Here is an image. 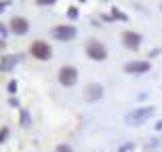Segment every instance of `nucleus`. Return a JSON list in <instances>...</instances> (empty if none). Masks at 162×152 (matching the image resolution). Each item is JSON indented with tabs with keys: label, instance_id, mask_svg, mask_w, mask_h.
I'll use <instances>...</instances> for the list:
<instances>
[{
	"label": "nucleus",
	"instance_id": "f257e3e1",
	"mask_svg": "<svg viewBox=\"0 0 162 152\" xmlns=\"http://www.w3.org/2000/svg\"><path fill=\"white\" fill-rule=\"evenodd\" d=\"M86 55L93 59V61H103L107 57V49L99 42V40H88L86 42Z\"/></svg>",
	"mask_w": 162,
	"mask_h": 152
},
{
	"label": "nucleus",
	"instance_id": "f03ea898",
	"mask_svg": "<svg viewBox=\"0 0 162 152\" xmlns=\"http://www.w3.org/2000/svg\"><path fill=\"white\" fill-rule=\"evenodd\" d=\"M57 78H59V83H61L63 87H74L76 80H78V72H76L74 66H63V68L59 70Z\"/></svg>",
	"mask_w": 162,
	"mask_h": 152
},
{
	"label": "nucleus",
	"instance_id": "7ed1b4c3",
	"mask_svg": "<svg viewBox=\"0 0 162 152\" xmlns=\"http://www.w3.org/2000/svg\"><path fill=\"white\" fill-rule=\"evenodd\" d=\"M32 55L36 57V59H40V61H46V59H51V55H53V51H51V45H46L44 40H34L32 42Z\"/></svg>",
	"mask_w": 162,
	"mask_h": 152
},
{
	"label": "nucleus",
	"instance_id": "20e7f679",
	"mask_svg": "<svg viewBox=\"0 0 162 152\" xmlns=\"http://www.w3.org/2000/svg\"><path fill=\"white\" fill-rule=\"evenodd\" d=\"M51 34L57 40H72L76 36V28H72V25H55Z\"/></svg>",
	"mask_w": 162,
	"mask_h": 152
},
{
	"label": "nucleus",
	"instance_id": "39448f33",
	"mask_svg": "<svg viewBox=\"0 0 162 152\" xmlns=\"http://www.w3.org/2000/svg\"><path fill=\"white\" fill-rule=\"evenodd\" d=\"M122 45H124L126 49H131V51H137L139 45H141V36H139L137 32H124V34H122Z\"/></svg>",
	"mask_w": 162,
	"mask_h": 152
},
{
	"label": "nucleus",
	"instance_id": "423d86ee",
	"mask_svg": "<svg viewBox=\"0 0 162 152\" xmlns=\"http://www.w3.org/2000/svg\"><path fill=\"white\" fill-rule=\"evenodd\" d=\"M8 28H11L13 34H25V32L30 30V23H28V19H23V17H13L11 23H8Z\"/></svg>",
	"mask_w": 162,
	"mask_h": 152
},
{
	"label": "nucleus",
	"instance_id": "0eeeda50",
	"mask_svg": "<svg viewBox=\"0 0 162 152\" xmlns=\"http://www.w3.org/2000/svg\"><path fill=\"white\" fill-rule=\"evenodd\" d=\"M152 112H154V108H141V110H137L135 114H128L126 116V123H143L145 118H150L152 116Z\"/></svg>",
	"mask_w": 162,
	"mask_h": 152
},
{
	"label": "nucleus",
	"instance_id": "6e6552de",
	"mask_svg": "<svg viewBox=\"0 0 162 152\" xmlns=\"http://www.w3.org/2000/svg\"><path fill=\"white\" fill-rule=\"evenodd\" d=\"M101 95H103V87L101 85H86V89H84V97L88 101H97L101 100Z\"/></svg>",
	"mask_w": 162,
	"mask_h": 152
},
{
	"label": "nucleus",
	"instance_id": "1a4fd4ad",
	"mask_svg": "<svg viewBox=\"0 0 162 152\" xmlns=\"http://www.w3.org/2000/svg\"><path fill=\"white\" fill-rule=\"evenodd\" d=\"M124 70L131 72V74H139V72H147L150 70V63L147 61H128L124 66Z\"/></svg>",
	"mask_w": 162,
	"mask_h": 152
},
{
	"label": "nucleus",
	"instance_id": "9d476101",
	"mask_svg": "<svg viewBox=\"0 0 162 152\" xmlns=\"http://www.w3.org/2000/svg\"><path fill=\"white\" fill-rule=\"evenodd\" d=\"M55 152H72V148L65 146V144H61V146H57V150H55Z\"/></svg>",
	"mask_w": 162,
	"mask_h": 152
},
{
	"label": "nucleus",
	"instance_id": "9b49d317",
	"mask_svg": "<svg viewBox=\"0 0 162 152\" xmlns=\"http://www.w3.org/2000/svg\"><path fill=\"white\" fill-rule=\"evenodd\" d=\"M48 2H53V0H38V4H48Z\"/></svg>",
	"mask_w": 162,
	"mask_h": 152
}]
</instances>
